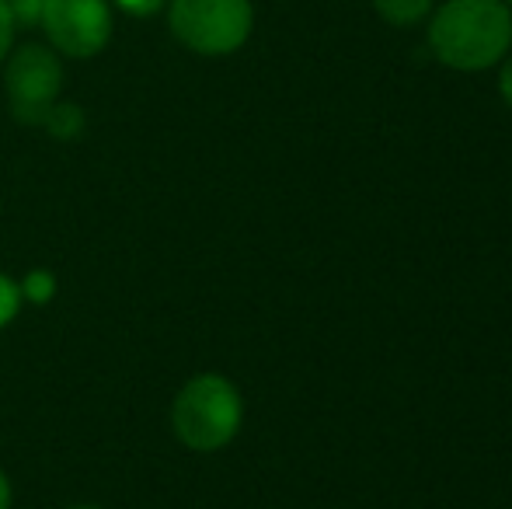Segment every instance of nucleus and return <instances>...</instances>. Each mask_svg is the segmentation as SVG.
Wrapping results in <instances>:
<instances>
[{"instance_id": "f257e3e1", "label": "nucleus", "mask_w": 512, "mask_h": 509, "mask_svg": "<svg viewBox=\"0 0 512 509\" xmlns=\"http://www.w3.org/2000/svg\"><path fill=\"white\" fill-rule=\"evenodd\" d=\"M429 49L450 70L478 74L512 49V7L506 0H446L429 18Z\"/></svg>"}, {"instance_id": "f03ea898", "label": "nucleus", "mask_w": 512, "mask_h": 509, "mask_svg": "<svg viewBox=\"0 0 512 509\" xmlns=\"http://www.w3.org/2000/svg\"><path fill=\"white\" fill-rule=\"evenodd\" d=\"M241 419H244L241 394L220 374L192 377L178 391L175 405H171L175 436L189 450H199V454L227 447L237 436V429H241Z\"/></svg>"}, {"instance_id": "7ed1b4c3", "label": "nucleus", "mask_w": 512, "mask_h": 509, "mask_svg": "<svg viewBox=\"0 0 512 509\" xmlns=\"http://www.w3.org/2000/svg\"><path fill=\"white\" fill-rule=\"evenodd\" d=\"M171 35L199 56H230L255 28L251 0H168Z\"/></svg>"}, {"instance_id": "20e7f679", "label": "nucleus", "mask_w": 512, "mask_h": 509, "mask_svg": "<svg viewBox=\"0 0 512 509\" xmlns=\"http://www.w3.org/2000/svg\"><path fill=\"white\" fill-rule=\"evenodd\" d=\"M7 98L18 123L42 126L63 88V67L46 46H21L7 63Z\"/></svg>"}, {"instance_id": "39448f33", "label": "nucleus", "mask_w": 512, "mask_h": 509, "mask_svg": "<svg viewBox=\"0 0 512 509\" xmlns=\"http://www.w3.org/2000/svg\"><path fill=\"white\" fill-rule=\"evenodd\" d=\"M39 25L63 56L88 60L112 39V7L108 0H46Z\"/></svg>"}, {"instance_id": "423d86ee", "label": "nucleus", "mask_w": 512, "mask_h": 509, "mask_svg": "<svg viewBox=\"0 0 512 509\" xmlns=\"http://www.w3.org/2000/svg\"><path fill=\"white\" fill-rule=\"evenodd\" d=\"M436 7V0H373V11L394 28H408L425 21Z\"/></svg>"}, {"instance_id": "0eeeda50", "label": "nucleus", "mask_w": 512, "mask_h": 509, "mask_svg": "<svg viewBox=\"0 0 512 509\" xmlns=\"http://www.w3.org/2000/svg\"><path fill=\"white\" fill-rule=\"evenodd\" d=\"M42 126H46L56 140H74V136H81V129H84V112L77 109L74 102H56L53 109L46 112Z\"/></svg>"}, {"instance_id": "6e6552de", "label": "nucleus", "mask_w": 512, "mask_h": 509, "mask_svg": "<svg viewBox=\"0 0 512 509\" xmlns=\"http://www.w3.org/2000/svg\"><path fill=\"white\" fill-rule=\"evenodd\" d=\"M56 293V276L46 269H35L32 276L21 283V297H28L32 304H46V300H53Z\"/></svg>"}, {"instance_id": "1a4fd4ad", "label": "nucleus", "mask_w": 512, "mask_h": 509, "mask_svg": "<svg viewBox=\"0 0 512 509\" xmlns=\"http://www.w3.org/2000/svg\"><path fill=\"white\" fill-rule=\"evenodd\" d=\"M18 307H21V286L14 279L0 276V328L18 318Z\"/></svg>"}, {"instance_id": "9d476101", "label": "nucleus", "mask_w": 512, "mask_h": 509, "mask_svg": "<svg viewBox=\"0 0 512 509\" xmlns=\"http://www.w3.org/2000/svg\"><path fill=\"white\" fill-rule=\"evenodd\" d=\"M7 7H11L14 25H39L46 0H7Z\"/></svg>"}, {"instance_id": "9b49d317", "label": "nucleus", "mask_w": 512, "mask_h": 509, "mask_svg": "<svg viewBox=\"0 0 512 509\" xmlns=\"http://www.w3.org/2000/svg\"><path fill=\"white\" fill-rule=\"evenodd\" d=\"M115 7L133 14V18H150V14H157L161 7H168V0H115Z\"/></svg>"}, {"instance_id": "f8f14e48", "label": "nucleus", "mask_w": 512, "mask_h": 509, "mask_svg": "<svg viewBox=\"0 0 512 509\" xmlns=\"http://www.w3.org/2000/svg\"><path fill=\"white\" fill-rule=\"evenodd\" d=\"M14 18H11V7H7V0H0V60L7 56V49H11L14 42Z\"/></svg>"}, {"instance_id": "ddd939ff", "label": "nucleus", "mask_w": 512, "mask_h": 509, "mask_svg": "<svg viewBox=\"0 0 512 509\" xmlns=\"http://www.w3.org/2000/svg\"><path fill=\"white\" fill-rule=\"evenodd\" d=\"M499 91L506 98V105L512 109V53H506V63H502V74H499Z\"/></svg>"}, {"instance_id": "4468645a", "label": "nucleus", "mask_w": 512, "mask_h": 509, "mask_svg": "<svg viewBox=\"0 0 512 509\" xmlns=\"http://www.w3.org/2000/svg\"><path fill=\"white\" fill-rule=\"evenodd\" d=\"M11 506V482H7V475L0 471V509Z\"/></svg>"}, {"instance_id": "2eb2a0df", "label": "nucleus", "mask_w": 512, "mask_h": 509, "mask_svg": "<svg viewBox=\"0 0 512 509\" xmlns=\"http://www.w3.org/2000/svg\"><path fill=\"white\" fill-rule=\"evenodd\" d=\"M70 509H98V506H70Z\"/></svg>"}, {"instance_id": "dca6fc26", "label": "nucleus", "mask_w": 512, "mask_h": 509, "mask_svg": "<svg viewBox=\"0 0 512 509\" xmlns=\"http://www.w3.org/2000/svg\"><path fill=\"white\" fill-rule=\"evenodd\" d=\"M506 4H509V7H512V0H506Z\"/></svg>"}]
</instances>
